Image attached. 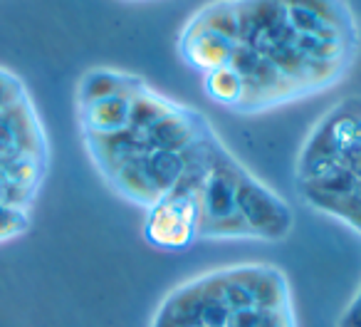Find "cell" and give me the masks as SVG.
I'll return each instance as SVG.
<instances>
[{"instance_id":"cell-4","label":"cell","mask_w":361,"mask_h":327,"mask_svg":"<svg viewBox=\"0 0 361 327\" xmlns=\"http://www.w3.org/2000/svg\"><path fill=\"white\" fill-rule=\"evenodd\" d=\"M208 184L180 182L146 208L144 238L151 248L180 253L203 241Z\"/></svg>"},{"instance_id":"cell-5","label":"cell","mask_w":361,"mask_h":327,"mask_svg":"<svg viewBox=\"0 0 361 327\" xmlns=\"http://www.w3.org/2000/svg\"><path fill=\"white\" fill-rule=\"evenodd\" d=\"M203 90H206L208 100L216 102V105L226 107V109L235 112L243 105V80L233 67H221V70H213L208 75H203Z\"/></svg>"},{"instance_id":"cell-3","label":"cell","mask_w":361,"mask_h":327,"mask_svg":"<svg viewBox=\"0 0 361 327\" xmlns=\"http://www.w3.org/2000/svg\"><path fill=\"white\" fill-rule=\"evenodd\" d=\"M297 189L307 206L361 238V97L336 102L312 126L297 159Z\"/></svg>"},{"instance_id":"cell-2","label":"cell","mask_w":361,"mask_h":327,"mask_svg":"<svg viewBox=\"0 0 361 327\" xmlns=\"http://www.w3.org/2000/svg\"><path fill=\"white\" fill-rule=\"evenodd\" d=\"M235 42L270 65L297 100L339 85L359 55V42L300 35L280 0H235Z\"/></svg>"},{"instance_id":"cell-1","label":"cell","mask_w":361,"mask_h":327,"mask_svg":"<svg viewBox=\"0 0 361 327\" xmlns=\"http://www.w3.org/2000/svg\"><path fill=\"white\" fill-rule=\"evenodd\" d=\"M149 327H300L287 275L272 263L198 273L164 295Z\"/></svg>"}]
</instances>
